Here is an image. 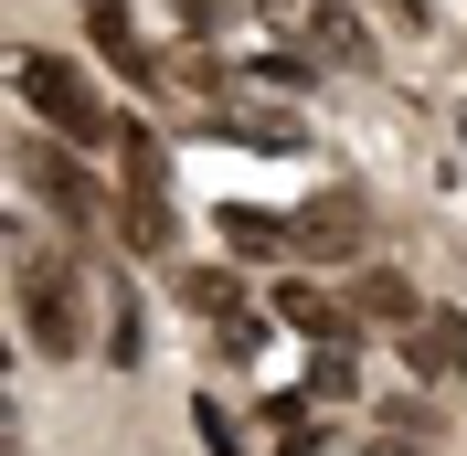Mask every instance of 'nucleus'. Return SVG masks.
I'll list each match as a JSON object with an SVG mask.
<instances>
[{
	"label": "nucleus",
	"mask_w": 467,
	"mask_h": 456,
	"mask_svg": "<svg viewBox=\"0 0 467 456\" xmlns=\"http://www.w3.org/2000/svg\"><path fill=\"white\" fill-rule=\"evenodd\" d=\"M86 32H96V54L128 75V86H160V64H149V43H139V22H128V0H86Z\"/></svg>",
	"instance_id": "obj_7"
},
{
	"label": "nucleus",
	"mask_w": 467,
	"mask_h": 456,
	"mask_svg": "<svg viewBox=\"0 0 467 456\" xmlns=\"http://www.w3.org/2000/svg\"><path fill=\"white\" fill-rule=\"evenodd\" d=\"M223 244H234V255H297V244H308V212H255V202H223Z\"/></svg>",
	"instance_id": "obj_6"
},
{
	"label": "nucleus",
	"mask_w": 467,
	"mask_h": 456,
	"mask_svg": "<svg viewBox=\"0 0 467 456\" xmlns=\"http://www.w3.org/2000/svg\"><path fill=\"white\" fill-rule=\"evenodd\" d=\"M181 308L213 318V350H255V340H265V318H255V297H244V276H223V265H181Z\"/></svg>",
	"instance_id": "obj_3"
},
{
	"label": "nucleus",
	"mask_w": 467,
	"mask_h": 456,
	"mask_svg": "<svg viewBox=\"0 0 467 456\" xmlns=\"http://www.w3.org/2000/svg\"><path fill=\"white\" fill-rule=\"evenodd\" d=\"M404 371H414V382H457V371H467V318H425V329H404Z\"/></svg>",
	"instance_id": "obj_9"
},
{
	"label": "nucleus",
	"mask_w": 467,
	"mask_h": 456,
	"mask_svg": "<svg viewBox=\"0 0 467 456\" xmlns=\"http://www.w3.org/2000/svg\"><path fill=\"white\" fill-rule=\"evenodd\" d=\"M265 22H287V32H308L319 54H340V64H372V32L350 22L340 0H265Z\"/></svg>",
	"instance_id": "obj_4"
},
{
	"label": "nucleus",
	"mask_w": 467,
	"mask_h": 456,
	"mask_svg": "<svg viewBox=\"0 0 467 456\" xmlns=\"http://www.w3.org/2000/svg\"><path fill=\"white\" fill-rule=\"evenodd\" d=\"M11 75H22V107L43 117V128H64L75 149H86V139H107V96L86 86V64H64V54H22Z\"/></svg>",
	"instance_id": "obj_2"
},
{
	"label": "nucleus",
	"mask_w": 467,
	"mask_h": 456,
	"mask_svg": "<svg viewBox=\"0 0 467 456\" xmlns=\"http://www.w3.org/2000/svg\"><path fill=\"white\" fill-rule=\"evenodd\" d=\"M350 308H361V318H404V329H414V286L393 276V265H361V276H350Z\"/></svg>",
	"instance_id": "obj_10"
},
{
	"label": "nucleus",
	"mask_w": 467,
	"mask_h": 456,
	"mask_svg": "<svg viewBox=\"0 0 467 456\" xmlns=\"http://www.w3.org/2000/svg\"><path fill=\"white\" fill-rule=\"evenodd\" d=\"M11 308H22V340L43 350V361H75L86 350V276L64 255H11Z\"/></svg>",
	"instance_id": "obj_1"
},
{
	"label": "nucleus",
	"mask_w": 467,
	"mask_h": 456,
	"mask_svg": "<svg viewBox=\"0 0 467 456\" xmlns=\"http://www.w3.org/2000/svg\"><path fill=\"white\" fill-rule=\"evenodd\" d=\"M171 22L181 32H223V0H171Z\"/></svg>",
	"instance_id": "obj_11"
},
{
	"label": "nucleus",
	"mask_w": 467,
	"mask_h": 456,
	"mask_svg": "<svg viewBox=\"0 0 467 456\" xmlns=\"http://www.w3.org/2000/svg\"><path fill=\"white\" fill-rule=\"evenodd\" d=\"M202 128H213V139H234V149H308V128H297L287 107H213Z\"/></svg>",
	"instance_id": "obj_8"
},
{
	"label": "nucleus",
	"mask_w": 467,
	"mask_h": 456,
	"mask_svg": "<svg viewBox=\"0 0 467 456\" xmlns=\"http://www.w3.org/2000/svg\"><path fill=\"white\" fill-rule=\"evenodd\" d=\"M22 181H32L43 202H64L75 223H96V212H107V192H96V181L75 171V149H22Z\"/></svg>",
	"instance_id": "obj_5"
}]
</instances>
